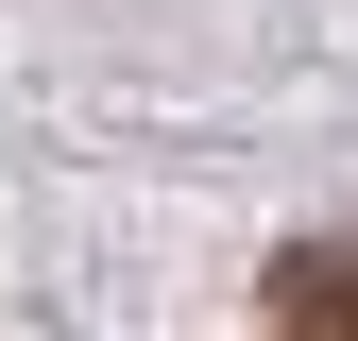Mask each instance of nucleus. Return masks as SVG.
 Segmentation results:
<instances>
[{"label": "nucleus", "mask_w": 358, "mask_h": 341, "mask_svg": "<svg viewBox=\"0 0 358 341\" xmlns=\"http://www.w3.org/2000/svg\"><path fill=\"white\" fill-rule=\"evenodd\" d=\"M256 324L273 341H358V239H290L256 273Z\"/></svg>", "instance_id": "obj_1"}]
</instances>
